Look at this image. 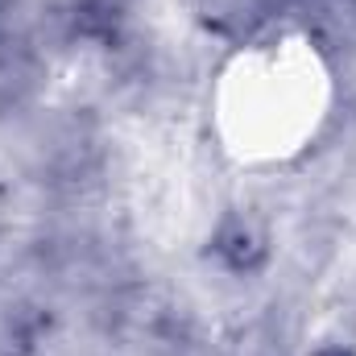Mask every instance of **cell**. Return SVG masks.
I'll use <instances>...</instances> for the list:
<instances>
[{
	"label": "cell",
	"instance_id": "6da1fadb",
	"mask_svg": "<svg viewBox=\"0 0 356 356\" xmlns=\"http://www.w3.org/2000/svg\"><path fill=\"white\" fill-rule=\"evenodd\" d=\"M307 79H315V75L307 71L302 58H290V54H269L249 71V83L241 91V108L245 104L261 108L249 116V129L261 133L266 149H282L277 141L307 129V120H298V116H307L302 112L307 99L315 104V83L307 88Z\"/></svg>",
	"mask_w": 356,
	"mask_h": 356
}]
</instances>
